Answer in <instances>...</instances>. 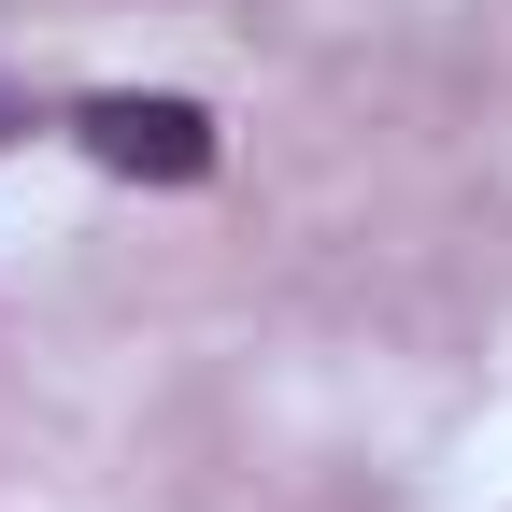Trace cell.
<instances>
[{
  "instance_id": "7a4b0ae2",
  "label": "cell",
  "mask_w": 512,
  "mask_h": 512,
  "mask_svg": "<svg viewBox=\"0 0 512 512\" xmlns=\"http://www.w3.org/2000/svg\"><path fill=\"white\" fill-rule=\"evenodd\" d=\"M15 128H29V114H15V100H0V143H15Z\"/></svg>"
},
{
  "instance_id": "6da1fadb",
  "label": "cell",
  "mask_w": 512,
  "mask_h": 512,
  "mask_svg": "<svg viewBox=\"0 0 512 512\" xmlns=\"http://www.w3.org/2000/svg\"><path fill=\"white\" fill-rule=\"evenodd\" d=\"M72 143H86L100 171H128V185H200V171H214V114H200V100H143V86H100V100L72 114Z\"/></svg>"
}]
</instances>
